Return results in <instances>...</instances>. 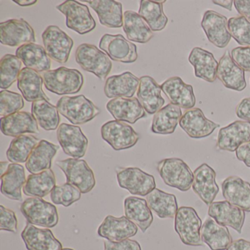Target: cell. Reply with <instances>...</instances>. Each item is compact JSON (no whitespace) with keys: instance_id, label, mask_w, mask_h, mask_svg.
<instances>
[{"instance_id":"obj_28","label":"cell","mask_w":250,"mask_h":250,"mask_svg":"<svg viewBox=\"0 0 250 250\" xmlns=\"http://www.w3.org/2000/svg\"><path fill=\"white\" fill-rule=\"evenodd\" d=\"M140 80L132 73H123L109 77L105 83V95L109 99L132 98L138 90Z\"/></svg>"},{"instance_id":"obj_14","label":"cell","mask_w":250,"mask_h":250,"mask_svg":"<svg viewBox=\"0 0 250 250\" xmlns=\"http://www.w3.org/2000/svg\"><path fill=\"white\" fill-rule=\"evenodd\" d=\"M57 137L65 154L74 159L84 157L88 147V140L80 127L61 124L57 131Z\"/></svg>"},{"instance_id":"obj_36","label":"cell","mask_w":250,"mask_h":250,"mask_svg":"<svg viewBox=\"0 0 250 250\" xmlns=\"http://www.w3.org/2000/svg\"><path fill=\"white\" fill-rule=\"evenodd\" d=\"M124 210L125 216L139 227L142 232H146L151 226L153 214L144 199L134 196L127 197L124 200Z\"/></svg>"},{"instance_id":"obj_49","label":"cell","mask_w":250,"mask_h":250,"mask_svg":"<svg viewBox=\"0 0 250 250\" xmlns=\"http://www.w3.org/2000/svg\"><path fill=\"white\" fill-rule=\"evenodd\" d=\"M231 57L244 71L250 72V47L235 48L231 52Z\"/></svg>"},{"instance_id":"obj_37","label":"cell","mask_w":250,"mask_h":250,"mask_svg":"<svg viewBox=\"0 0 250 250\" xmlns=\"http://www.w3.org/2000/svg\"><path fill=\"white\" fill-rule=\"evenodd\" d=\"M123 29L128 41L136 43H146L153 37V31L148 24L134 11L124 13Z\"/></svg>"},{"instance_id":"obj_16","label":"cell","mask_w":250,"mask_h":250,"mask_svg":"<svg viewBox=\"0 0 250 250\" xmlns=\"http://www.w3.org/2000/svg\"><path fill=\"white\" fill-rule=\"evenodd\" d=\"M250 141V123L237 121L219 130L216 147L221 150L235 152Z\"/></svg>"},{"instance_id":"obj_54","label":"cell","mask_w":250,"mask_h":250,"mask_svg":"<svg viewBox=\"0 0 250 250\" xmlns=\"http://www.w3.org/2000/svg\"><path fill=\"white\" fill-rule=\"evenodd\" d=\"M226 250H250V242L242 238L235 240Z\"/></svg>"},{"instance_id":"obj_12","label":"cell","mask_w":250,"mask_h":250,"mask_svg":"<svg viewBox=\"0 0 250 250\" xmlns=\"http://www.w3.org/2000/svg\"><path fill=\"white\" fill-rule=\"evenodd\" d=\"M36 33L30 24L22 19L0 23V42L11 47L36 42Z\"/></svg>"},{"instance_id":"obj_13","label":"cell","mask_w":250,"mask_h":250,"mask_svg":"<svg viewBox=\"0 0 250 250\" xmlns=\"http://www.w3.org/2000/svg\"><path fill=\"white\" fill-rule=\"evenodd\" d=\"M99 47L115 62L133 63L138 58L136 45L122 35H104L99 42Z\"/></svg>"},{"instance_id":"obj_20","label":"cell","mask_w":250,"mask_h":250,"mask_svg":"<svg viewBox=\"0 0 250 250\" xmlns=\"http://www.w3.org/2000/svg\"><path fill=\"white\" fill-rule=\"evenodd\" d=\"M181 128L193 139H202L210 136L219 124L208 119L200 108L187 111L179 122Z\"/></svg>"},{"instance_id":"obj_21","label":"cell","mask_w":250,"mask_h":250,"mask_svg":"<svg viewBox=\"0 0 250 250\" xmlns=\"http://www.w3.org/2000/svg\"><path fill=\"white\" fill-rule=\"evenodd\" d=\"M106 109L115 121L134 124L146 117V111L137 98H116L111 99Z\"/></svg>"},{"instance_id":"obj_53","label":"cell","mask_w":250,"mask_h":250,"mask_svg":"<svg viewBox=\"0 0 250 250\" xmlns=\"http://www.w3.org/2000/svg\"><path fill=\"white\" fill-rule=\"evenodd\" d=\"M233 4L238 14L250 20V0H235Z\"/></svg>"},{"instance_id":"obj_44","label":"cell","mask_w":250,"mask_h":250,"mask_svg":"<svg viewBox=\"0 0 250 250\" xmlns=\"http://www.w3.org/2000/svg\"><path fill=\"white\" fill-rule=\"evenodd\" d=\"M22 62L16 55L8 54L0 61V87L4 90L9 88L18 80L21 71Z\"/></svg>"},{"instance_id":"obj_58","label":"cell","mask_w":250,"mask_h":250,"mask_svg":"<svg viewBox=\"0 0 250 250\" xmlns=\"http://www.w3.org/2000/svg\"><path fill=\"white\" fill-rule=\"evenodd\" d=\"M62 250H73V249L65 248V249H62Z\"/></svg>"},{"instance_id":"obj_31","label":"cell","mask_w":250,"mask_h":250,"mask_svg":"<svg viewBox=\"0 0 250 250\" xmlns=\"http://www.w3.org/2000/svg\"><path fill=\"white\" fill-rule=\"evenodd\" d=\"M87 2L97 14L102 25L108 28L123 27L124 14L121 2L115 0H87Z\"/></svg>"},{"instance_id":"obj_51","label":"cell","mask_w":250,"mask_h":250,"mask_svg":"<svg viewBox=\"0 0 250 250\" xmlns=\"http://www.w3.org/2000/svg\"><path fill=\"white\" fill-rule=\"evenodd\" d=\"M235 114L240 119L250 123V98H246L238 104Z\"/></svg>"},{"instance_id":"obj_8","label":"cell","mask_w":250,"mask_h":250,"mask_svg":"<svg viewBox=\"0 0 250 250\" xmlns=\"http://www.w3.org/2000/svg\"><path fill=\"white\" fill-rule=\"evenodd\" d=\"M56 8L66 17L67 27L78 34H87L96 28V21L87 5L77 1L68 0Z\"/></svg>"},{"instance_id":"obj_17","label":"cell","mask_w":250,"mask_h":250,"mask_svg":"<svg viewBox=\"0 0 250 250\" xmlns=\"http://www.w3.org/2000/svg\"><path fill=\"white\" fill-rule=\"evenodd\" d=\"M193 173V191L205 204L210 206L219 191L216 181V172L211 167L204 163L199 166Z\"/></svg>"},{"instance_id":"obj_40","label":"cell","mask_w":250,"mask_h":250,"mask_svg":"<svg viewBox=\"0 0 250 250\" xmlns=\"http://www.w3.org/2000/svg\"><path fill=\"white\" fill-rule=\"evenodd\" d=\"M55 187L56 178L50 169L40 173L29 175L23 191L25 195L42 198L52 193Z\"/></svg>"},{"instance_id":"obj_27","label":"cell","mask_w":250,"mask_h":250,"mask_svg":"<svg viewBox=\"0 0 250 250\" xmlns=\"http://www.w3.org/2000/svg\"><path fill=\"white\" fill-rule=\"evenodd\" d=\"M140 80L137 99L147 113L155 115L162 109L165 103V99L162 96L161 85L149 76L142 77Z\"/></svg>"},{"instance_id":"obj_52","label":"cell","mask_w":250,"mask_h":250,"mask_svg":"<svg viewBox=\"0 0 250 250\" xmlns=\"http://www.w3.org/2000/svg\"><path fill=\"white\" fill-rule=\"evenodd\" d=\"M237 159L250 168V141L241 145L235 151Z\"/></svg>"},{"instance_id":"obj_55","label":"cell","mask_w":250,"mask_h":250,"mask_svg":"<svg viewBox=\"0 0 250 250\" xmlns=\"http://www.w3.org/2000/svg\"><path fill=\"white\" fill-rule=\"evenodd\" d=\"M212 2L214 5H219L229 11H232V5L233 4L232 0H213Z\"/></svg>"},{"instance_id":"obj_4","label":"cell","mask_w":250,"mask_h":250,"mask_svg":"<svg viewBox=\"0 0 250 250\" xmlns=\"http://www.w3.org/2000/svg\"><path fill=\"white\" fill-rule=\"evenodd\" d=\"M76 62L83 70L92 73L101 80H106L112 71V62L105 52L93 44L83 43L76 51Z\"/></svg>"},{"instance_id":"obj_56","label":"cell","mask_w":250,"mask_h":250,"mask_svg":"<svg viewBox=\"0 0 250 250\" xmlns=\"http://www.w3.org/2000/svg\"><path fill=\"white\" fill-rule=\"evenodd\" d=\"M14 2L21 7H28L37 3V0H14Z\"/></svg>"},{"instance_id":"obj_35","label":"cell","mask_w":250,"mask_h":250,"mask_svg":"<svg viewBox=\"0 0 250 250\" xmlns=\"http://www.w3.org/2000/svg\"><path fill=\"white\" fill-rule=\"evenodd\" d=\"M26 181L24 167L20 164H10L5 173L1 176V192L11 200L23 201L21 189Z\"/></svg>"},{"instance_id":"obj_19","label":"cell","mask_w":250,"mask_h":250,"mask_svg":"<svg viewBox=\"0 0 250 250\" xmlns=\"http://www.w3.org/2000/svg\"><path fill=\"white\" fill-rule=\"evenodd\" d=\"M138 228L125 216L117 218L109 216L105 218L99 229V236L106 238L112 242H120L124 240L129 239L137 233Z\"/></svg>"},{"instance_id":"obj_22","label":"cell","mask_w":250,"mask_h":250,"mask_svg":"<svg viewBox=\"0 0 250 250\" xmlns=\"http://www.w3.org/2000/svg\"><path fill=\"white\" fill-rule=\"evenodd\" d=\"M162 92L169 102L185 109H193L196 104L192 86L186 84L178 77H171L161 85Z\"/></svg>"},{"instance_id":"obj_50","label":"cell","mask_w":250,"mask_h":250,"mask_svg":"<svg viewBox=\"0 0 250 250\" xmlns=\"http://www.w3.org/2000/svg\"><path fill=\"white\" fill-rule=\"evenodd\" d=\"M104 244V250H142L140 244L134 240L126 239L120 242L106 240Z\"/></svg>"},{"instance_id":"obj_46","label":"cell","mask_w":250,"mask_h":250,"mask_svg":"<svg viewBox=\"0 0 250 250\" xmlns=\"http://www.w3.org/2000/svg\"><path fill=\"white\" fill-rule=\"evenodd\" d=\"M82 192L72 184H61L56 186L51 193V200L56 205L68 207L81 199Z\"/></svg>"},{"instance_id":"obj_26","label":"cell","mask_w":250,"mask_h":250,"mask_svg":"<svg viewBox=\"0 0 250 250\" xmlns=\"http://www.w3.org/2000/svg\"><path fill=\"white\" fill-rule=\"evenodd\" d=\"M222 195L225 200L250 212V184L238 176H229L222 184Z\"/></svg>"},{"instance_id":"obj_47","label":"cell","mask_w":250,"mask_h":250,"mask_svg":"<svg viewBox=\"0 0 250 250\" xmlns=\"http://www.w3.org/2000/svg\"><path fill=\"white\" fill-rule=\"evenodd\" d=\"M24 107V97L20 93L7 90L0 93V115L2 117L17 113Z\"/></svg>"},{"instance_id":"obj_7","label":"cell","mask_w":250,"mask_h":250,"mask_svg":"<svg viewBox=\"0 0 250 250\" xmlns=\"http://www.w3.org/2000/svg\"><path fill=\"white\" fill-rule=\"evenodd\" d=\"M56 165L65 174L67 183L78 188L83 194L90 192L96 186L94 172L86 161L70 158L58 161Z\"/></svg>"},{"instance_id":"obj_39","label":"cell","mask_w":250,"mask_h":250,"mask_svg":"<svg viewBox=\"0 0 250 250\" xmlns=\"http://www.w3.org/2000/svg\"><path fill=\"white\" fill-rule=\"evenodd\" d=\"M182 117V111L179 106L172 104L162 108L153 116L151 131L155 134H172Z\"/></svg>"},{"instance_id":"obj_9","label":"cell","mask_w":250,"mask_h":250,"mask_svg":"<svg viewBox=\"0 0 250 250\" xmlns=\"http://www.w3.org/2000/svg\"><path fill=\"white\" fill-rule=\"evenodd\" d=\"M117 180L121 188L133 195L147 196L156 188L154 177L137 167H118Z\"/></svg>"},{"instance_id":"obj_5","label":"cell","mask_w":250,"mask_h":250,"mask_svg":"<svg viewBox=\"0 0 250 250\" xmlns=\"http://www.w3.org/2000/svg\"><path fill=\"white\" fill-rule=\"evenodd\" d=\"M202 220L192 207L182 206L178 208L175 216V230L183 244L192 247L203 246L200 234Z\"/></svg>"},{"instance_id":"obj_41","label":"cell","mask_w":250,"mask_h":250,"mask_svg":"<svg viewBox=\"0 0 250 250\" xmlns=\"http://www.w3.org/2000/svg\"><path fill=\"white\" fill-rule=\"evenodd\" d=\"M165 2V1H140L138 14L153 32L162 31L167 24L168 19L163 10Z\"/></svg>"},{"instance_id":"obj_30","label":"cell","mask_w":250,"mask_h":250,"mask_svg":"<svg viewBox=\"0 0 250 250\" xmlns=\"http://www.w3.org/2000/svg\"><path fill=\"white\" fill-rule=\"evenodd\" d=\"M17 81V87L27 102L33 103L42 99L49 101L43 90V77L38 71L25 67L21 69Z\"/></svg>"},{"instance_id":"obj_2","label":"cell","mask_w":250,"mask_h":250,"mask_svg":"<svg viewBox=\"0 0 250 250\" xmlns=\"http://www.w3.org/2000/svg\"><path fill=\"white\" fill-rule=\"evenodd\" d=\"M61 115L74 125H83L90 122L100 113V109L83 95L63 96L57 102Z\"/></svg>"},{"instance_id":"obj_3","label":"cell","mask_w":250,"mask_h":250,"mask_svg":"<svg viewBox=\"0 0 250 250\" xmlns=\"http://www.w3.org/2000/svg\"><path fill=\"white\" fill-rule=\"evenodd\" d=\"M157 169L165 184L181 191L192 187L194 173L185 162L178 158H169L160 161Z\"/></svg>"},{"instance_id":"obj_15","label":"cell","mask_w":250,"mask_h":250,"mask_svg":"<svg viewBox=\"0 0 250 250\" xmlns=\"http://www.w3.org/2000/svg\"><path fill=\"white\" fill-rule=\"evenodd\" d=\"M228 20L225 16L216 11H206L203 15L201 27L209 42L216 47L223 49L230 42L231 36L228 27Z\"/></svg>"},{"instance_id":"obj_23","label":"cell","mask_w":250,"mask_h":250,"mask_svg":"<svg viewBox=\"0 0 250 250\" xmlns=\"http://www.w3.org/2000/svg\"><path fill=\"white\" fill-rule=\"evenodd\" d=\"M217 78L227 88L243 91L247 87L244 71L232 60L227 51L219 62Z\"/></svg>"},{"instance_id":"obj_34","label":"cell","mask_w":250,"mask_h":250,"mask_svg":"<svg viewBox=\"0 0 250 250\" xmlns=\"http://www.w3.org/2000/svg\"><path fill=\"white\" fill-rule=\"evenodd\" d=\"M58 150L59 146L57 145L46 140H40L26 162L27 170L31 174H37L50 169L52 159Z\"/></svg>"},{"instance_id":"obj_38","label":"cell","mask_w":250,"mask_h":250,"mask_svg":"<svg viewBox=\"0 0 250 250\" xmlns=\"http://www.w3.org/2000/svg\"><path fill=\"white\" fill-rule=\"evenodd\" d=\"M146 201L152 211L161 219H172L178 210L176 197L174 194L165 192L159 188L147 194Z\"/></svg>"},{"instance_id":"obj_45","label":"cell","mask_w":250,"mask_h":250,"mask_svg":"<svg viewBox=\"0 0 250 250\" xmlns=\"http://www.w3.org/2000/svg\"><path fill=\"white\" fill-rule=\"evenodd\" d=\"M228 30L234 40L244 47H250V21L242 16L228 20Z\"/></svg>"},{"instance_id":"obj_48","label":"cell","mask_w":250,"mask_h":250,"mask_svg":"<svg viewBox=\"0 0 250 250\" xmlns=\"http://www.w3.org/2000/svg\"><path fill=\"white\" fill-rule=\"evenodd\" d=\"M0 229L14 233L18 229V220L15 212L3 206H0Z\"/></svg>"},{"instance_id":"obj_33","label":"cell","mask_w":250,"mask_h":250,"mask_svg":"<svg viewBox=\"0 0 250 250\" xmlns=\"http://www.w3.org/2000/svg\"><path fill=\"white\" fill-rule=\"evenodd\" d=\"M202 240L211 250H226L232 242V236L227 227L208 218L200 229Z\"/></svg>"},{"instance_id":"obj_57","label":"cell","mask_w":250,"mask_h":250,"mask_svg":"<svg viewBox=\"0 0 250 250\" xmlns=\"http://www.w3.org/2000/svg\"><path fill=\"white\" fill-rule=\"evenodd\" d=\"M9 162H1V163H0V172H1L0 173H1V176L5 173L7 169H8V167H9Z\"/></svg>"},{"instance_id":"obj_11","label":"cell","mask_w":250,"mask_h":250,"mask_svg":"<svg viewBox=\"0 0 250 250\" xmlns=\"http://www.w3.org/2000/svg\"><path fill=\"white\" fill-rule=\"evenodd\" d=\"M101 133L103 140L115 150L131 148L140 140L134 128L122 121H108L102 125Z\"/></svg>"},{"instance_id":"obj_32","label":"cell","mask_w":250,"mask_h":250,"mask_svg":"<svg viewBox=\"0 0 250 250\" xmlns=\"http://www.w3.org/2000/svg\"><path fill=\"white\" fill-rule=\"evenodd\" d=\"M16 56L27 68L38 72H46L50 70L51 58L42 45L33 43L20 46L16 52Z\"/></svg>"},{"instance_id":"obj_1","label":"cell","mask_w":250,"mask_h":250,"mask_svg":"<svg viewBox=\"0 0 250 250\" xmlns=\"http://www.w3.org/2000/svg\"><path fill=\"white\" fill-rule=\"evenodd\" d=\"M46 90L59 96L75 94L81 90L84 77L80 71L66 67L49 70L43 74Z\"/></svg>"},{"instance_id":"obj_18","label":"cell","mask_w":250,"mask_h":250,"mask_svg":"<svg viewBox=\"0 0 250 250\" xmlns=\"http://www.w3.org/2000/svg\"><path fill=\"white\" fill-rule=\"evenodd\" d=\"M208 213L219 225L230 227L238 233L242 232L245 211L227 200L212 203L209 206Z\"/></svg>"},{"instance_id":"obj_24","label":"cell","mask_w":250,"mask_h":250,"mask_svg":"<svg viewBox=\"0 0 250 250\" xmlns=\"http://www.w3.org/2000/svg\"><path fill=\"white\" fill-rule=\"evenodd\" d=\"M1 131L8 137L39 134V124L30 112H19L1 118Z\"/></svg>"},{"instance_id":"obj_25","label":"cell","mask_w":250,"mask_h":250,"mask_svg":"<svg viewBox=\"0 0 250 250\" xmlns=\"http://www.w3.org/2000/svg\"><path fill=\"white\" fill-rule=\"evenodd\" d=\"M27 250H62V244L49 229H41L27 223L21 232Z\"/></svg>"},{"instance_id":"obj_10","label":"cell","mask_w":250,"mask_h":250,"mask_svg":"<svg viewBox=\"0 0 250 250\" xmlns=\"http://www.w3.org/2000/svg\"><path fill=\"white\" fill-rule=\"evenodd\" d=\"M43 45L51 59L66 63L74 46V41L58 26H49L42 34Z\"/></svg>"},{"instance_id":"obj_29","label":"cell","mask_w":250,"mask_h":250,"mask_svg":"<svg viewBox=\"0 0 250 250\" xmlns=\"http://www.w3.org/2000/svg\"><path fill=\"white\" fill-rule=\"evenodd\" d=\"M188 61L194 66L196 77L208 83L216 81L219 62L213 54L202 48L195 47L190 52Z\"/></svg>"},{"instance_id":"obj_43","label":"cell","mask_w":250,"mask_h":250,"mask_svg":"<svg viewBox=\"0 0 250 250\" xmlns=\"http://www.w3.org/2000/svg\"><path fill=\"white\" fill-rule=\"evenodd\" d=\"M39 142L40 140L37 137L30 134L15 137L7 150L8 161L15 164L27 162L32 151Z\"/></svg>"},{"instance_id":"obj_42","label":"cell","mask_w":250,"mask_h":250,"mask_svg":"<svg viewBox=\"0 0 250 250\" xmlns=\"http://www.w3.org/2000/svg\"><path fill=\"white\" fill-rule=\"evenodd\" d=\"M32 115L38 124L46 131H55L60 126L61 117L57 106L46 99L37 101L32 104Z\"/></svg>"},{"instance_id":"obj_6","label":"cell","mask_w":250,"mask_h":250,"mask_svg":"<svg viewBox=\"0 0 250 250\" xmlns=\"http://www.w3.org/2000/svg\"><path fill=\"white\" fill-rule=\"evenodd\" d=\"M21 211L28 223L52 228L59 222V215L55 206L41 197L26 199L21 206Z\"/></svg>"}]
</instances>
